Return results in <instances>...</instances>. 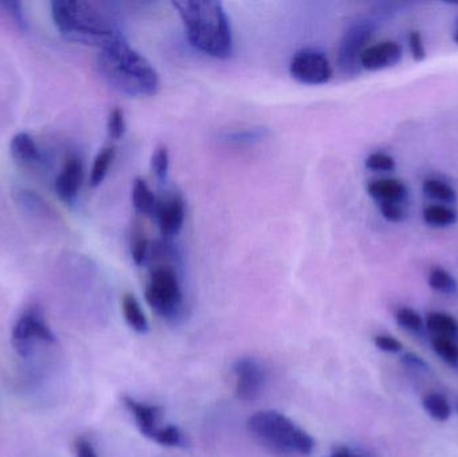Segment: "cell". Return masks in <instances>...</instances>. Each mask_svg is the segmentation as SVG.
I'll return each instance as SVG.
<instances>
[{"mask_svg": "<svg viewBox=\"0 0 458 457\" xmlns=\"http://www.w3.org/2000/svg\"><path fill=\"white\" fill-rule=\"evenodd\" d=\"M171 4L181 17L188 39L194 49L219 59L232 55L231 22L220 1L176 0Z\"/></svg>", "mask_w": 458, "mask_h": 457, "instance_id": "1", "label": "cell"}, {"mask_svg": "<svg viewBox=\"0 0 458 457\" xmlns=\"http://www.w3.org/2000/svg\"><path fill=\"white\" fill-rule=\"evenodd\" d=\"M51 15L59 33L70 42L103 51L125 39L119 24L89 1L54 0Z\"/></svg>", "mask_w": 458, "mask_h": 457, "instance_id": "2", "label": "cell"}, {"mask_svg": "<svg viewBox=\"0 0 458 457\" xmlns=\"http://www.w3.org/2000/svg\"><path fill=\"white\" fill-rule=\"evenodd\" d=\"M98 65L103 77L128 96H154L158 91L160 78L155 68L126 39L101 51Z\"/></svg>", "mask_w": 458, "mask_h": 457, "instance_id": "3", "label": "cell"}, {"mask_svg": "<svg viewBox=\"0 0 458 457\" xmlns=\"http://www.w3.org/2000/svg\"><path fill=\"white\" fill-rule=\"evenodd\" d=\"M247 426L256 440L279 456H310L315 448L308 432L276 410L256 412Z\"/></svg>", "mask_w": 458, "mask_h": 457, "instance_id": "4", "label": "cell"}, {"mask_svg": "<svg viewBox=\"0 0 458 457\" xmlns=\"http://www.w3.org/2000/svg\"><path fill=\"white\" fill-rule=\"evenodd\" d=\"M146 302L167 320H174L183 308V290L177 272L168 264L154 267L145 288Z\"/></svg>", "mask_w": 458, "mask_h": 457, "instance_id": "5", "label": "cell"}, {"mask_svg": "<svg viewBox=\"0 0 458 457\" xmlns=\"http://www.w3.org/2000/svg\"><path fill=\"white\" fill-rule=\"evenodd\" d=\"M373 33L374 26L370 20H359L344 33L338 54V63L344 73L356 74L360 70V55L366 50Z\"/></svg>", "mask_w": 458, "mask_h": 457, "instance_id": "6", "label": "cell"}, {"mask_svg": "<svg viewBox=\"0 0 458 457\" xmlns=\"http://www.w3.org/2000/svg\"><path fill=\"white\" fill-rule=\"evenodd\" d=\"M291 75L305 85H323L330 81L333 68L327 57L316 50L298 51L289 63Z\"/></svg>", "mask_w": 458, "mask_h": 457, "instance_id": "7", "label": "cell"}, {"mask_svg": "<svg viewBox=\"0 0 458 457\" xmlns=\"http://www.w3.org/2000/svg\"><path fill=\"white\" fill-rule=\"evenodd\" d=\"M235 374V394L240 401L250 403L254 401L266 384V370L261 364L251 358H238L234 364Z\"/></svg>", "mask_w": 458, "mask_h": 457, "instance_id": "8", "label": "cell"}, {"mask_svg": "<svg viewBox=\"0 0 458 457\" xmlns=\"http://www.w3.org/2000/svg\"><path fill=\"white\" fill-rule=\"evenodd\" d=\"M35 339L54 342L55 336L49 324L35 311H29L17 320L13 329V345L20 356H29Z\"/></svg>", "mask_w": 458, "mask_h": 457, "instance_id": "9", "label": "cell"}, {"mask_svg": "<svg viewBox=\"0 0 458 457\" xmlns=\"http://www.w3.org/2000/svg\"><path fill=\"white\" fill-rule=\"evenodd\" d=\"M164 237H177L185 220V203L180 195H170L167 199H158L154 215Z\"/></svg>", "mask_w": 458, "mask_h": 457, "instance_id": "10", "label": "cell"}, {"mask_svg": "<svg viewBox=\"0 0 458 457\" xmlns=\"http://www.w3.org/2000/svg\"><path fill=\"white\" fill-rule=\"evenodd\" d=\"M402 46L394 40L379 42L373 46L366 47L362 52L359 63L360 68L369 71H378L383 68H392L402 59Z\"/></svg>", "mask_w": 458, "mask_h": 457, "instance_id": "11", "label": "cell"}, {"mask_svg": "<svg viewBox=\"0 0 458 457\" xmlns=\"http://www.w3.org/2000/svg\"><path fill=\"white\" fill-rule=\"evenodd\" d=\"M82 183H84L82 161L75 156H70L65 163L63 170L55 180L54 184L55 192L62 202L68 204L74 203Z\"/></svg>", "mask_w": 458, "mask_h": 457, "instance_id": "12", "label": "cell"}, {"mask_svg": "<svg viewBox=\"0 0 458 457\" xmlns=\"http://www.w3.org/2000/svg\"><path fill=\"white\" fill-rule=\"evenodd\" d=\"M122 403H123V405L126 407V409L133 414L137 426L141 430V433L144 436L149 437L154 432V429L158 428L157 421H158V417L161 414L160 407L139 403V401H136L135 398H132L129 396H123Z\"/></svg>", "mask_w": 458, "mask_h": 457, "instance_id": "13", "label": "cell"}, {"mask_svg": "<svg viewBox=\"0 0 458 457\" xmlns=\"http://www.w3.org/2000/svg\"><path fill=\"white\" fill-rule=\"evenodd\" d=\"M367 192L378 203H401L407 195V188L399 180L381 179L367 186Z\"/></svg>", "mask_w": 458, "mask_h": 457, "instance_id": "14", "label": "cell"}, {"mask_svg": "<svg viewBox=\"0 0 458 457\" xmlns=\"http://www.w3.org/2000/svg\"><path fill=\"white\" fill-rule=\"evenodd\" d=\"M132 202L136 208L137 212L144 216H154L157 207H158V197L154 195L151 186L144 179H136L133 189H132Z\"/></svg>", "mask_w": 458, "mask_h": 457, "instance_id": "15", "label": "cell"}, {"mask_svg": "<svg viewBox=\"0 0 458 457\" xmlns=\"http://www.w3.org/2000/svg\"><path fill=\"white\" fill-rule=\"evenodd\" d=\"M11 156L22 164H31L39 160V149L34 138L26 132H20L13 137L10 144Z\"/></svg>", "mask_w": 458, "mask_h": 457, "instance_id": "16", "label": "cell"}, {"mask_svg": "<svg viewBox=\"0 0 458 457\" xmlns=\"http://www.w3.org/2000/svg\"><path fill=\"white\" fill-rule=\"evenodd\" d=\"M426 327L434 337H445V338H457L458 322L449 314L445 313H429L426 315Z\"/></svg>", "mask_w": 458, "mask_h": 457, "instance_id": "17", "label": "cell"}, {"mask_svg": "<svg viewBox=\"0 0 458 457\" xmlns=\"http://www.w3.org/2000/svg\"><path fill=\"white\" fill-rule=\"evenodd\" d=\"M122 313L125 317V321L128 324L137 331V333H146L149 329L148 320L141 308L139 302L137 301L136 297L132 294H125L122 298Z\"/></svg>", "mask_w": 458, "mask_h": 457, "instance_id": "18", "label": "cell"}, {"mask_svg": "<svg viewBox=\"0 0 458 457\" xmlns=\"http://www.w3.org/2000/svg\"><path fill=\"white\" fill-rule=\"evenodd\" d=\"M114 157H116V151L112 147L103 148L100 151L97 157L94 158L93 167L90 170V186L96 188L101 184L110 170V165L114 161Z\"/></svg>", "mask_w": 458, "mask_h": 457, "instance_id": "19", "label": "cell"}, {"mask_svg": "<svg viewBox=\"0 0 458 457\" xmlns=\"http://www.w3.org/2000/svg\"><path fill=\"white\" fill-rule=\"evenodd\" d=\"M424 220L432 227H449L457 221V213L445 205H429L424 209Z\"/></svg>", "mask_w": 458, "mask_h": 457, "instance_id": "20", "label": "cell"}, {"mask_svg": "<svg viewBox=\"0 0 458 457\" xmlns=\"http://www.w3.org/2000/svg\"><path fill=\"white\" fill-rule=\"evenodd\" d=\"M422 405L426 413L437 421H446L450 417L452 409L448 400L438 393H429L422 400Z\"/></svg>", "mask_w": 458, "mask_h": 457, "instance_id": "21", "label": "cell"}, {"mask_svg": "<svg viewBox=\"0 0 458 457\" xmlns=\"http://www.w3.org/2000/svg\"><path fill=\"white\" fill-rule=\"evenodd\" d=\"M432 346L437 356L441 357L443 362L453 368H458V345L455 339L433 337Z\"/></svg>", "mask_w": 458, "mask_h": 457, "instance_id": "22", "label": "cell"}, {"mask_svg": "<svg viewBox=\"0 0 458 457\" xmlns=\"http://www.w3.org/2000/svg\"><path fill=\"white\" fill-rule=\"evenodd\" d=\"M429 286L443 294H452L456 291L457 283L455 278L441 267H434L429 274Z\"/></svg>", "mask_w": 458, "mask_h": 457, "instance_id": "23", "label": "cell"}, {"mask_svg": "<svg viewBox=\"0 0 458 457\" xmlns=\"http://www.w3.org/2000/svg\"><path fill=\"white\" fill-rule=\"evenodd\" d=\"M422 189H424L425 195H427L432 199L441 200V202H446V203H450V202L456 200L455 189L452 186L442 183L440 180H434V179L426 180L424 186H422Z\"/></svg>", "mask_w": 458, "mask_h": 457, "instance_id": "24", "label": "cell"}, {"mask_svg": "<svg viewBox=\"0 0 458 457\" xmlns=\"http://www.w3.org/2000/svg\"><path fill=\"white\" fill-rule=\"evenodd\" d=\"M149 439L153 441L165 445V447H180L184 439H183V433L180 432V429L177 426H164V428H155L152 435L149 436Z\"/></svg>", "mask_w": 458, "mask_h": 457, "instance_id": "25", "label": "cell"}, {"mask_svg": "<svg viewBox=\"0 0 458 457\" xmlns=\"http://www.w3.org/2000/svg\"><path fill=\"white\" fill-rule=\"evenodd\" d=\"M395 321L401 327L406 329L409 331H420L424 326L421 315L410 307L398 308L395 313Z\"/></svg>", "mask_w": 458, "mask_h": 457, "instance_id": "26", "label": "cell"}, {"mask_svg": "<svg viewBox=\"0 0 458 457\" xmlns=\"http://www.w3.org/2000/svg\"><path fill=\"white\" fill-rule=\"evenodd\" d=\"M151 168L157 179L164 180L169 170V151L167 147H158L152 154Z\"/></svg>", "mask_w": 458, "mask_h": 457, "instance_id": "27", "label": "cell"}, {"mask_svg": "<svg viewBox=\"0 0 458 457\" xmlns=\"http://www.w3.org/2000/svg\"><path fill=\"white\" fill-rule=\"evenodd\" d=\"M126 132V119L125 114L119 107H114L107 119V133L110 138L119 140Z\"/></svg>", "mask_w": 458, "mask_h": 457, "instance_id": "28", "label": "cell"}, {"mask_svg": "<svg viewBox=\"0 0 458 457\" xmlns=\"http://www.w3.org/2000/svg\"><path fill=\"white\" fill-rule=\"evenodd\" d=\"M366 168L372 170H379V172H391L395 170V161L394 158L386 154V153H372L366 158Z\"/></svg>", "mask_w": 458, "mask_h": 457, "instance_id": "29", "label": "cell"}, {"mask_svg": "<svg viewBox=\"0 0 458 457\" xmlns=\"http://www.w3.org/2000/svg\"><path fill=\"white\" fill-rule=\"evenodd\" d=\"M149 255V241L144 234H138L132 244V257L137 266H142Z\"/></svg>", "mask_w": 458, "mask_h": 457, "instance_id": "30", "label": "cell"}, {"mask_svg": "<svg viewBox=\"0 0 458 457\" xmlns=\"http://www.w3.org/2000/svg\"><path fill=\"white\" fill-rule=\"evenodd\" d=\"M374 343L375 346L386 353H399L402 350V343L391 336L386 334H379L374 337Z\"/></svg>", "mask_w": 458, "mask_h": 457, "instance_id": "31", "label": "cell"}, {"mask_svg": "<svg viewBox=\"0 0 458 457\" xmlns=\"http://www.w3.org/2000/svg\"><path fill=\"white\" fill-rule=\"evenodd\" d=\"M409 47H410V52L415 61H424L426 58L424 40L418 31H411L409 34Z\"/></svg>", "mask_w": 458, "mask_h": 457, "instance_id": "32", "label": "cell"}, {"mask_svg": "<svg viewBox=\"0 0 458 457\" xmlns=\"http://www.w3.org/2000/svg\"><path fill=\"white\" fill-rule=\"evenodd\" d=\"M382 216L391 223H398L404 219V212L398 203H379Z\"/></svg>", "mask_w": 458, "mask_h": 457, "instance_id": "33", "label": "cell"}, {"mask_svg": "<svg viewBox=\"0 0 458 457\" xmlns=\"http://www.w3.org/2000/svg\"><path fill=\"white\" fill-rule=\"evenodd\" d=\"M74 447L77 457H98L93 444L84 437H78L74 442Z\"/></svg>", "mask_w": 458, "mask_h": 457, "instance_id": "34", "label": "cell"}, {"mask_svg": "<svg viewBox=\"0 0 458 457\" xmlns=\"http://www.w3.org/2000/svg\"><path fill=\"white\" fill-rule=\"evenodd\" d=\"M263 137V130L260 129H251V130H244V132H235L229 135L228 138L231 141L236 142H250L252 140H260Z\"/></svg>", "mask_w": 458, "mask_h": 457, "instance_id": "35", "label": "cell"}, {"mask_svg": "<svg viewBox=\"0 0 458 457\" xmlns=\"http://www.w3.org/2000/svg\"><path fill=\"white\" fill-rule=\"evenodd\" d=\"M402 361L406 364L407 366H411V368H415V369H427V365H426L424 359L413 354V353L405 354L402 358Z\"/></svg>", "mask_w": 458, "mask_h": 457, "instance_id": "36", "label": "cell"}, {"mask_svg": "<svg viewBox=\"0 0 458 457\" xmlns=\"http://www.w3.org/2000/svg\"><path fill=\"white\" fill-rule=\"evenodd\" d=\"M330 457H359L347 447H337Z\"/></svg>", "mask_w": 458, "mask_h": 457, "instance_id": "37", "label": "cell"}, {"mask_svg": "<svg viewBox=\"0 0 458 457\" xmlns=\"http://www.w3.org/2000/svg\"><path fill=\"white\" fill-rule=\"evenodd\" d=\"M453 38H455V42H456V43L458 45V27L457 30H456V33H455V36H453Z\"/></svg>", "mask_w": 458, "mask_h": 457, "instance_id": "38", "label": "cell"}]
</instances>
